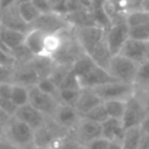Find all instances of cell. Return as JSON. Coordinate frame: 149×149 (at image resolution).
I'll list each match as a JSON object with an SVG mask.
<instances>
[{
    "label": "cell",
    "mask_w": 149,
    "mask_h": 149,
    "mask_svg": "<svg viewBox=\"0 0 149 149\" xmlns=\"http://www.w3.org/2000/svg\"><path fill=\"white\" fill-rule=\"evenodd\" d=\"M50 148L52 149H85V146L80 143L74 136L73 132L70 130L66 135L56 139L51 143Z\"/></svg>",
    "instance_id": "obj_23"
},
{
    "label": "cell",
    "mask_w": 149,
    "mask_h": 149,
    "mask_svg": "<svg viewBox=\"0 0 149 149\" xmlns=\"http://www.w3.org/2000/svg\"><path fill=\"white\" fill-rule=\"evenodd\" d=\"M12 90H13V84L12 83L0 84V98L1 99H10Z\"/></svg>",
    "instance_id": "obj_41"
},
{
    "label": "cell",
    "mask_w": 149,
    "mask_h": 149,
    "mask_svg": "<svg viewBox=\"0 0 149 149\" xmlns=\"http://www.w3.org/2000/svg\"><path fill=\"white\" fill-rule=\"evenodd\" d=\"M36 149H52V148H50V147H48V148H36Z\"/></svg>",
    "instance_id": "obj_53"
},
{
    "label": "cell",
    "mask_w": 149,
    "mask_h": 149,
    "mask_svg": "<svg viewBox=\"0 0 149 149\" xmlns=\"http://www.w3.org/2000/svg\"><path fill=\"white\" fill-rule=\"evenodd\" d=\"M146 61H149V41L146 42Z\"/></svg>",
    "instance_id": "obj_50"
},
{
    "label": "cell",
    "mask_w": 149,
    "mask_h": 149,
    "mask_svg": "<svg viewBox=\"0 0 149 149\" xmlns=\"http://www.w3.org/2000/svg\"><path fill=\"white\" fill-rule=\"evenodd\" d=\"M10 119H12V116L8 113H6L3 109L0 108V128H2L5 130L10 121Z\"/></svg>",
    "instance_id": "obj_44"
},
{
    "label": "cell",
    "mask_w": 149,
    "mask_h": 149,
    "mask_svg": "<svg viewBox=\"0 0 149 149\" xmlns=\"http://www.w3.org/2000/svg\"><path fill=\"white\" fill-rule=\"evenodd\" d=\"M30 65L33 66V69L35 70V72L37 73L38 78H49L56 66V62L52 57L49 56H44V55H40V56H35L30 62Z\"/></svg>",
    "instance_id": "obj_19"
},
{
    "label": "cell",
    "mask_w": 149,
    "mask_h": 149,
    "mask_svg": "<svg viewBox=\"0 0 149 149\" xmlns=\"http://www.w3.org/2000/svg\"><path fill=\"white\" fill-rule=\"evenodd\" d=\"M134 85L136 91H149V61H144L139 65Z\"/></svg>",
    "instance_id": "obj_26"
},
{
    "label": "cell",
    "mask_w": 149,
    "mask_h": 149,
    "mask_svg": "<svg viewBox=\"0 0 149 149\" xmlns=\"http://www.w3.org/2000/svg\"><path fill=\"white\" fill-rule=\"evenodd\" d=\"M123 3L126 6L127 13H128V12H132V10L142 9L143 0H123Z\"/></svg>",
    "instance_id": "obj_42"
},
{
    "label": "cell",
    "mask_w": 149,
    "mask_h": 149,
    "mask_svg": "<svg viewBox=\"0 0 149 149\" xmlns=\"http://www.w3.org/2000/svg\"><path fill=\"white\" fill-rule=\"evenodd\" d=\"M10 100L17 107H21L23 105H27L29 102V91H28V87L22 86V85L13 84Z\"/></svg>",
    "instance_id": "obj_29"
},
{
    "label": "cell",
    "mask_w": 149,
    "mask_h": 149,
    "mask_svg": "<svg viewBox=\"0 0 149 149\" xmlns=\"http://www.w3.org/2000/svg\"><path fill=\"white\" fill-rule=\"evenodd\" d=\"M108 149H122V147L120 142H109Z\"/></svg>",
    "instance_id": "obj_49"
},
{
    "label": "cell",
    "mask_w": 149,
    "mask_h": 149,
    "mask_svg": "<svg viewBox=\"0 0 149 149\" xmlns=\"http://www.w3.org/2000/svg\"><path fill=\"white\" fill-rule=\"evenodd\" d=\"M0 20L2 23V27L19 30L22 33H27L29 30V26L21 19L16 3L14 6H10L9 8H6L3 10H0Z\"/></svg>",
    "instance_id": "obj_15"
},
{
    "label": "cell",
    "mask_w": 149,
    "mask_h": 149,
    "mask_svg": "<svg viewBox=\"0 0 149 149\" xmlns=\"http://www.w3.org/2000/svg\"><path fill=\"white\" fill-rule=\"evenodd\" d=\"M16 8L21 19L28 26H30L40 15V12L36 9V7L33 5L31 1H17Z\"/></svg>",
    "instance_id": "obj_24"
},
{
    "label": "cell",
    "mask_w": 149,
    "mask_h": 149,
    "mask_svg": "<svg viewBox=\"0 0 149 149\" xmlns=\"http://www.w3.org/2000/svg\"><path fill=\"white\" fill-rule=\"evenodd\" d=\"M24 37H26V33H22L19 30L5 28V27H2L0 30V40L9 51L23 44Z\"/></svg>",
    "instance_id": "obj_20"
},
{
    "label": "cell",
    "mask_w": 149,
    "mask_h": 149,
    "mask_svg": "<svg viewBox=\"0 0 149 149\" xmlns=\"http://www.w3.org/2000/svg\"><path fill=\"white\" fill-rule=\"evenodd\" d=\"M0 149H21L15 143H13L10 140H8L5 135L0 137Z\"/></svg>",
    "instance_id": "obj_43"
},
{
    "label": "cell",
    "mask_w": 149,
    "mask_h": 149,
    "mask_svg": "<svg viewBox=\"0 0 149 149\" xmlns=\"http://www.w3.org/2000/svg\"><path fill=\"white\" fill-rule=\"evenodd\" d=\"M80 94V90H58L57 99L59 104L74 106Z\"/></svg>",
    "instance_id": "obj_31"
},
{
    "label": "cell",
    "mask_w": 149,
    "mask_h": 149,
    "mask_svg": "<svg viewBox=\"0 0 149 149\" xmlns=\"http://www.w3.org/2000/svg\"><path fill=\"white\" fill-rule=\"evenodd\" d=\"M108 147H109V141L102 136L85 144V149H108Z\"/></svg>",
    "instance_id": "obj_36"
},
{
    "label": "cell",
    "mask_w": 149,
    "mask_h": 149,
    "mask_svg": "<svg viewBox=\"0 0 149 149\" xmlns=\"http://www.w3.org/2000/svg\"><path fill=\"white\" fill-rule=\"evenodd\" d=\"M5 83L13 84V68L0 64V84Z\"/></svg>",
    "instance_id": "obj_37"
},
{
    "label": "cell",
    "mask_w": 149,
    "mask_h": 149,
    "mask_svg": "<svg viewBox=\"0 0 149 149\" xmlns=\"http://www.w3.org/2000/svg\"><path fill=\"white\" fill-rule=\"evenodd\" d=\"M147 115V111L144 108V105L139 97L137 93L132 95L126 100V108L123 116L121 119L122 126L125 129L140 126L143 118Z\"/></svg>",
    "instance_id": "obj_6"
},
{
    "label": "cell",
    "mask_w": 149,
    "mask_h": 149,
    "mask_svg": "<svg viewBox=\"0 0 149 149\" xmlns=\"http://www.w3.org/2000/svg\"><path fill=\"white\" fill-rule=\"evenodd\" d=\"M112 81H116V79L106 69L100 68L98 65H95L88 73L79 78L81 88H94Z\"/></svg>",
    "instance_id": "obj_11"
},
{
    "label": "cell",
    "mask_w": 149,
    "mask_h": 149,
    "mask_svg": "<svg viewBox=\"0 0 149 149\" xmlns=\"http://www.w3.org/2000/svg\"><path fill=\"white\" fill-rule=\"evenodd\" d=\"M102 102L104 101L91 88H81L79 98H78L77 102L74 104V108L81 116H84L91 109H93L95 106H98Z\"/></svg>",
    "instance_id": "obj_16"
},
{
    "label": "cell",
    "mask_w": 149,
    "mask_h": 149,
    "mask_svg": "<svg viewBox=\"0 0 149 149\" xmlns=\"http://www.w3.org/2000/svg\"><path fill=\"white\" fill-rule=\"evenodd\" d=\"M129 38V27L126 22L112 24L105 34V41L112 54V56L118 55L123 47L125 42Z\"/></svg>",
    "instance_id": "obj_8"
},
{
    "label": "cell",
    "mask_w": 149,
    "mask_h": 149,
    "mask_svg": "<svg viewBox=\"0 0 149 149\" xmlns=\"http://www.w3.org/2000/svg\"><path fill=\"white\" fill-rule=\"evenodd\" d=\"M146 42L147 41H139L129 37L125 42L118 55L127 57L137 64H141L146 61Z\"/></svg>",
    "instance_id": "obj_14"
},
{
    "label": "cell",
    "mask_w": 149,
    "mask_h": 149,
    "mask_svg": "<svg viewBox=\"0 0 149 149\" xmlns=\"http://www.w3.org/2000/svg\"><path fill=\"white\" fill-rule=\"evenodd\" d=\"M136 93L141 98L147 113H149V91H136Z\"/></svg>",
    "instance_id": "obj_45"
},
{
    "label": "cell",
    "mask_w": 149,
    "mask_h": 149,
    "mask_svg": "<svg viewBox=\"0 0 149 149\" xmlns=\"http://www.w3.org/2000/svg\"><path fill=\"white\" fill-rule=\"evenodd\" d=\"M88 56L93 59V62L100 66V68H104L107 70L108 68V64H109V61L112 58V54L107 47V43L105 41V38L88 54Z\"/></svg>",
    "instance_id": "obj_21"
},
{
    "label": "cell",
    "mask_w": 149,
    "mask_h": 149,
    "mask_svg": "<svg viewBox=\"0 0 149 149\" xmlns=\"http://www.w3.org/2000/svg\"><path fill=\"white\" fill-rule=\"evenodd\" d=\"M141 137H142V132L139 126L125 129V134L121 141L122 149H137Z\"/></svg>",
    "instance_id": "obj_25"
},
{
    "label": "cell",
    "mask_w": 149,
    "mask_h": 149,
    "mask_svg": "<svg viewBox=\"0 0 149 149\" xmlns=\"http://www.w3.org/2000/svg\"><path fill=\"white\" fill-rule=\"evenodd\" d=\"M83 118H86L91 121H94V122H98V123H102L104 121H106L108 119V114H107V111L105 108V105L104 102L95 106L93 109H91L86 115H84Z\"/></svg>",
    "instance_id": "obj_32"
},
{
    "label": "cell",
    "mask_w": 149,
    "mask_h": 149,
    "mask_svg": "<svg viewBox=\"0 0 149 149\" xmlns=\"http://www.w3.org/2000/svg\"><path fill=\"white\" fill-rule=\"evenodd\" d=\"M105 108L107 111L108 118H114L121 120L125 113L126 108V100H120V99H113V100H106L104 101Z\"/></svg>",
    "instance_id": "obj_28"
},
{
    "label": "cell",
    "mask_w": 149,
    "mask_h": 149,
    "mask_svg": "<svg viewBox=\"0 0 149 149\" xmlns=\"http://www.w3.org/2000/svg\"><path fill=\"white\" fill-rule=\"evenodd\" d=\"M0 64L9 66V68H14L16 65V62H15L14 57L12 56L10 51L0 49Z\"/></svg>",
    "instance_id": "obj_38"
},
{
    "label": "cell",
    "mask_w": 149,
    "mask_h": 149,
    "mask_svg": "<svg viewBox=\"0 0 149 149\" xmlns=\"http://www.w3.org/2000/svg\"><path fill=\"white\" fill-rule=\"evenodd\" d=\"M129 37L139 41H149V31L147 24L129 28Z\"/></svg>",
    "instance_id": "obj_35"
},
{
    "label": "cell",
    "mask_w": 149,
    "mask_h": 149,
    "mask_svg": "<svg viewBox=\"0 0 149 149\" xmlns=\"http://www.w3.org/2000/svg\"><path fill=\"white\" fill-rule=\"evenodd\" d=\"M137 149H149V135L142 134Z\"/></svg>",
    "instance_id": "obj_47"
},
{
    "label": "cell",
    "mask_w": 149,
    "mask_h": 149,
    "mask_svg": "<svg viewBox=\"0 0 149 149\" xmlns=\"http://www.w3.org/2000/svg\"><path fill=\"white\" fill-rule=\"evenodd\" d=\"M147 27H148V31H149V23H148V24H147Z\"/></svg>",
    "instance_id": "obj_57"
},
{
    "label": "cell",
    "mask_w": 149,
    "mask_h": 149,
    "mask_svg": "<svg viewBox=\"0 0 149 149\" xmlns=\"http://www.w3.org/2000/svg\"><path fill=\"white\" fill-rule=\"evenodd\" d=\"M0 49H3V50H8V49H7V48L3 45V43L1 42V40H0ZM8 51H9V50H8Z\"/></svg>",
    "instance_id": "obj_51"
},
{
    "label": "cell",
    "mask_w": 149,
    "mask_h": 149,
    "mask_svg": "<svg viewBox=\"0 0 149 149\" xmlns=\"http://www.w3.org/2000/svg\"><path fill=\"white\" fill-rule=\"evenodd\" d=\"M5 136L21 149L34 147V129L14 116L5 129Z\"/></svg>",
    "instance_id": "obj_1"
},
{
    "label": "cell",
    "mask_w": 149,
    "mask_h": 149,
    "mask_svg": "<svg viewBox=\"0 0 149 149\" xmlns=\"http://www.w3.org/2000/svg\"><path fill=\"white\" fill-rule=\"evenodd\" d=\"M45 37H47V34L44 31L30 28L26 33L23 44L31 51V54L34 56H40V55H43Z\"/></svg>",
    "instance_id": "obj_18"
},
{
    "label": "cell",
    "mask_w": 149,
    "mask_h": 149,
    "mask_svg": "<svg viewBox=\"0 0 149 149\" xmlns=\"http://www.w3.org/2000/svg\"><path fill=\"white\" fill-rule=\"evenodd\" d=\"M83 116L77 112L74 106L59 104L51 116V119L62 128L66 130H73L77 123L80 121Z\"/></svg>",
    "instance_id": "obj_9"
},
{
    "label": "cell",
    "mask_w": 149,
    "mask_h": 149,
    "mask_svg": "<svg viewBox=\"0 0 149 149\" xmlns=\"http://www.w3.org/2000/svg\"><path fill=\"white\" fill-rule=\"evenodd\" d=\"M0 108L3 109L6 113H8L10 116H14L17 106L10 99H0Z\"/></svg>",
    "instance_id": "obj_39"
},
{
    "label": "cell",
    "mask_w": 149,
    "mask_h": 149,
    "mask_svg": "<svg viewBox=\"0 0 149 149\" xmlns=\"http://www.w3.org/2000/svg\"><path fill=\"white\" fill-rule=\"evenodd\" d=\"M12 56L14 57L16 64H26V63H29L35 56L31 54V51L24 45V44H21L20 47L13 49L10 51Z\"/></svg>",
    "instance_id": "obj_30"
},
{
    "label": "cell",
    "mask_w": 149,
    "mask_h": 149,
    "mask_svg": "<svg viewBox=\"0 0 149 149\" xmlns=\"http://www.w3.org/2000/svg\"><path fill=\"white\" fill-rule=\"evenodd\" d=\"M72 132L77 140L85 146L88 142L101 137V125L86 118H81Z\"/></svg>",
    "instance_id": "obj_10"
},
{
    "label": "cell",
    "mask_w": 149,
    "mask_h": 149,
    "mask_svg": "<svg viewBox=\"0 0 149 149\" xmlns=\"http://www.w3.org/2000/svg\"><path fill=\"white\" fill-rule=\"evenodd\" d=\"M125 134V128L121 120L108 118L101 123V136L108 140L109 142H120L122 141Z\"/></svg>",
    "instance_id": "obj_17"
},
{
    "label": "cell",
    "mask_w": 149,
    "mask_h": 149,
    "mask_svg": "<svg viewBox=\"0 0 149 149\" xmlns=\"http://www.w3.org/2000/svg\"><path fill=\"white\" fill-rule=\"evenodd\" d=\"M29 91V105H31L34 108H36L38 112H41L43 115L51 118L59 105V101L57 98L43 93L41 90L37 88V86H31L28 88Z\"/></svg>",
    "instance_id": "obj_7"
},
{
    "label": "cell",
    "mask_w": 149,
    "mask_h": 149,
    "mask_svg": "<svg viewBox=\"0 0 149 149\" xmlns=\"http://www.w3.org/2000/svg\"><path fill=\"white\" fill-rule=\"evenodd\" d=\"M31 2L36 7V9L40 12V14H45V13L52 12L49 0H31Z\"/></svg>",
    "instance_id": "obj_40"
},
{
    "label": "cell",
    "mask_w": 149,
    "mask_h": 149,
    "mask_svg": "<svg viewBox=\"0 0 149 149\" xmlns=\"http://www.w3.org/2000/svg\"><path fill=\"white\" fill-rule=\"evenodd\" d=\"M102 101L106 100H113V99H120V100H127L132 95L136 93V87L134 84L123 83V81H112L108 84H104L101 86L91 88Z\"/></svg>",
    "instance_id": "obj_3"
},
{
    "label": "cell",
    "mask_w": 149,
    "mask_h": 149,
    "mask_svg": "<svg viewBox=\"0 0 149 149\" xmlns=\"http://www.w3.org/2000/svg\"><path fill=\"white\" fill-rule=\"evenodd\" d=\"M15 3H17V0H0V10L9 8L10 6H14Z\"/></svg>",
    "instance_id": "obj_48"
},
{
    "label": "cell",
    "mask_w": 149,
    "mask_h": 149,
    "mask_svg": "<svg viewBox=\"0 0 149 149\" xmlns=\"http://www.w3.org/2000/svg\"><path fill=\"white\" fill-rule=\"evenodd\" d=\"M139 65L140 64L127 57H123L121 55H114L109 61L107 71L119 81L134 84Z\"/></svg>",
    "instance_id": "obj_2"
},
{
    "label": "cell",
    "mask_w": 149,
    "mask_h": 149,
    "mask_svg": "<svg viewBox=\"0 0 149 149\" xmlns=\"http://www.w3.org/2000/svg\"><path fill=\"white\" fill-rule=\"evenodd\" d=\"M97 64L93 62V59L86 54H81L71 65V72H73L78 78L85 76L86 73H88Z\"/></svg>",
    "instance_id": "obj_22"
},
{
    "label": "cell",
    "mask_w": 149,
    "mask_h": 149,
    "mask_svg": "<svg viewBox=\"0 0 149 149\" xmlns=\"http://www.w3.org/2000/svg\"><path fill=\"white\" fill-rule=\"evenodd\" d=\"M126 23L129 28L148 24L149 23V12H147L144 9L128 12L126 15Z\"/></svg>",
    "instance_id": "obj_27"
},
{
    "label": "cell",
    "mask_w": 149,
    "mask_h": 149,
    "mask_svg": "<svg viewBox=\"0 0 149 149\" xmlns=\"http://www.w3.org/2000/svg\"><path fill=\"white\" fill-rule=\"evenodd\" d=\"M0 99H1V98H0Z\"/></svg>",
    "instance_id": "obj_58"
},
{
    "label": "cell",
    "mask_w": 149,
    "mask_h": 149,
    "mask_svg": "<svg viewBox=\"0 0 149 149\" xmlns=\"http://www.w3.org/2000/svg\"><path fill=\"white\" fill-rule=\"evenodd\" d=\"M38 80L40 78L30 63L16 64L13 68V84L22 85L29 88L31 86H35Z\"/></svg>",
    "instance_id": "obj_13"
},
{
    "label": "cell",
    "mask_w": 149,
    "mask_h": 149,
    "mask_svg": "<svg viewBox=\"0 0 149 149\" xmlns=\"http://www.w3.org/2000/svg\"><path fill=\"white\" fill-rule=\"evenodd\" d=\"M27 149H36L35 147H30V148H27Z\"/></svg>",
    "instance_id": "obj_56"
},
{
    "label": "cell",
    "mask_w": 149,
    "mask_h": 149,
    "mask_svg": "<svg viewBox=\"0 0 149 149\" xmlns=\"http://www.w3.org/2000/svg\"><path fill=\"white\" fill-rule=\"evenodd\" d=\"M17 1H31V0H17Z\"/></svg>",
    "instance_id": "obj_55"
},
{
    "label": "cell",
    "mask_w": 149,
    "mask_h": 149,
    "mask_svg": "<svg viewBox=\"0 0 149 149\" xmlns=\"http://www.w3.org/2000/svg\"><path fill=\"white\" fill-rule=\"evenodd\" d=\"M36 86L43 93L50 94V95H52L55 98H57V95H58V86L50 78H42V79H40L37 81V84H36Z\"/></svg>",
    "instance_id": "obj_34"
},
{
    "label": "cell",
    "mask_w": 149,
    "mask_h": 149,
    "mask_svg": "<svg viewBox=\"0 0 149 149\" xmlns=\"http://www.w3.org/2000/svg\"><path fill=\"white\" fill-rule=\"evenodd\" d=\"M58 90H81L79 78L73 72H71V70H70V72L59 83Z\"/></svg>",
    "instance_id": "obj_33"
},
{
    "label": "cell",
    "mask_w": 149,
    "mask_h": 149,
    "mask_svg": "<svg viewBox=\"0 0 149 149\" xmlns=\"http://www.w3.org/2000/svg\"><path fill=\"white\" fill-rule=\"evenodd\" d=\"M73 34L84 52L88 55L105 38L106 30L94 24L81 28H73Z\"/></svg>",
    "instance_id": "obj_5"
},
{
    "label": "cell",
    "mask_w": 149,
    "mask_h": 149,
    "mask_svg": "<svg viewBox=\"0 0 149 149\" xmlns=\"http://www.w3.org/2000/svg\"><path fill=\"white\" fill-rule=\"evenodd\" d=\"M30 28L42 30L45 34H56V33L63 31L68 28H71V26L69 24L65 15H61L55 12H50V13H45V14H40L38 17L29 26V29Z\"/></svg>",
    "instance_id": "obj_4"
},
{
    "label": "cell",
    "mask_w": 149,
    "mask_h": 149,
    "mask_svg": "<svg viewBox=\"0 0 149 149\" xmlns=\"http://www.w3.org/2000/svg\"><path fill=\"white\" fill-rule=\"evenodd\" d=\"M140 129L142 132V134L149 135V113H147V115L143 118V120L140 123Z\"/></svg>",
    "instance_id": "obj_46"
},
{
    "label": "cell",
    "mask_w": 149,
    "mask_h": 149,
    "mask_svg": "<svg viewBox=\"0 0 149 149\" xmlns=\"http://www.w3.org/2000/svg\"><path fill=\"white\" fill-rule=\"evenodd\" d=\"M3 135H5V130L2 128H0V137H2Z\"/></svg>",
    "instance_id": "obj_52"
},
{
    "label": "cell",
    "mask_w": 149,
    "mask_h": 149,
    "mask_svg": "<svg viewBox=\"0 0 149 149\" xmlns=\"http://www.w3.org/2000/svg\"><path fill=\"white\" fill-rule=\"evenodd\" d=\"M1 28H2V23H1V20H0V30H1Z\"/></svg>",
    "instance_id": "obj_54"
},
{
    "label": "cell",
    "mask_w": 149,
    "mask_h": 149,
    "mask_svg": "<svg viewBox=\"0 0 149 149\" xmlns=\"http://www.w3.org/2000/svg\"><path fill=\"white\" fill-rule=\"evenodd\" d=\"M14 118L27 123L29 127H31L35 130L45 123L48 116L43 115L41 112H38L31 105L27 104V105H23L21 107H17V109L14 114Z\"/></svg>",
    "instance_id": "obj_12"
}]
</instances>
